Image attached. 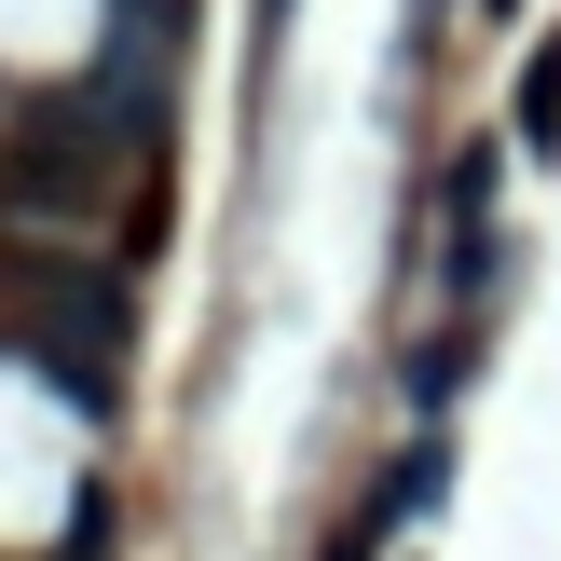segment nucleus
Returning a JSON list of instances; mask_svg holds the SVG:
<instances>
[{
	"mask_svg": "<svg viewBox=\"0 0 561 561\" xmlns=\"http://www.w3.org/2000/svg\"><path fill=\"white\" fill-rule=\"evenodd\" d=\"M520 151L561 164V42H535V69H520Z\"/></svg>",
	"mask_w": 561,
	"mask_h": 561,
	"instance_id": "1",
	"label": "nucleus"
},
{
	"mask_svg": "<svg viewBox=\"0 0 561 561\" xmlns=\"http://www.w3.org/2000/svg\"><path fill=\"white\" fill-rule=\"evenodd\" d=\"M274 14H288V0H261V27H274Z\"/></svg>",
	"mask_w": 561,
	"mask_h": 561,
	"instance_id": "2",
	"label": "nucleus"
}]
</instances>
